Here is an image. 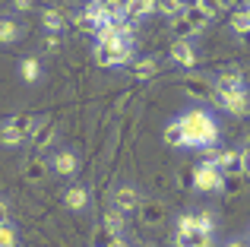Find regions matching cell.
<instances>
[{
	"label": "cell",
	"mask_w": 250,
	"mask_h": 247,
	"mask_svg": "<svg viewBox=\"0 0 250 247\" xmlns=\"http://www.w3.org/2000/svg\"><path fill=\"white\" fill-rule=\"evenodd\" d=\"M177 127L184 133V149H206L219 143V124L206 108H187L177 118Z\"/></svg>",
	"instance_id": "1"
},
{
	"label": "cell",
	"mask_w": 250,
	"mask_h": 247,
	"mask_svg": "<svg viewBox=\"0 0 250 247\" xmlns=\"http://www.w3.org/2000/svg\"><path fill=\"white\" fill-rule=\"evenodd\" d=\"M136 41H114V44H95V61L98 67H130L136 61Z\"/></svg>",
	"instance_id": "2"
},
{
	"label": "cell",
	"mask_w": 250,
	"mask_h": 247,
	"mask_svg": "<svg viewBox=\"0 0 250 247\" xmlns=\"http://www.w3.org/2000/svg\"><path fill=\"white\" fill-rule=\"evenodd\" d=\"M209 102H212L219 111L234 114V118H244V114H250V92H247V86L244 89H212Z\"/></svg>",
	"instance_id": "3"
},
{
	"label": "cell",
	"mask_w": 250,
	"mask_h": 247,
	"mask_svg": "<svg viewBox=\"0 0 250 247\" xmlns=\"http://www.w3.org/2000/svg\"><path fill=\"white\" fill-rule=\"evenodd\" d=\"M222 178H225V174L219 171V168H212V165H196L193 168V187L200 193H219L222 190Z\"/></svg>",
	"instance_id": "4"
},
{
	"label": "cell",
	"mask_w": 250,
	"mask_h": 247,
	"mask_svg": "<svg viewBox=\"0 0 250 247\" xmlns=\"http://www.w3.org/2000/svg\"><path fill=\"white\" fill-rule=\"evenodd\" d=\"M42 114H13V118L3 121V130H13V133H19L22 140L32 143V136H35V130L42 127Z\"/></svg>",
	"instance_id": "5"
},
{
	"label": "cell",
	"mask_w": 250,
	"mask_h": 247,
	"mask_svg": "<svg viewBox=\"0 0 250 247\" xmlns=\"http://www.w3.org/2000/svg\"><path fill=\"white\" fill-rule=\"evenodd\" d=\"M212 16H215V6L212 3H203V0H200V3H187V6H184V19H187L196 32L206 29V25L212 22Z\"/></svg>",
	"instance_id": "6"
},
{
	"label": "cell",
	"mask_w": 250,
	"mask_h": 247,
	"mask_svg": "<svg viewBox=\"0 0 250 247\" xmlns=\"http://www.w3.org/2000/svg\"><path fill=\"white\" fill-rule=\"evenodd\" d=\"M140 190H136L133 184H124V187H117L114 190V209L121 212V216H130V212H136L140 209Z\"/></svg>",
	"instance_id": "7"
},
{
	"label": "cell",
	"mask_w": 250,
	"mask_h": 247,
	"mask_svg": "<svg viewBox=\"0 0 250 247\" xmlns=\"http://www.w3.org/2000/svg\"><path fill=\"white\" fill-rule=\"evenodd\" d=\"M181 89L190 95V99H200V102H206L209 95H212V82L206 80V76H196V73H187L181 80Z\"/></svg>",
	"instance_id": "8"
},
{
	"label": "cell",
	"mask_w": 250,
	"mask_h": 247,
	"mask_svg": "<svg viewBox=\"0 0 250 247\" xmlns=\"http://www.w3.org/2000/svg\"><path fill=\"white\" fill-rule=\"evenodd\" d=\"M51 168H54L57 174H63V178H70V174L80 171V155H76L73 149H61V152H54V159H51Z\"/></svg>",
	"instance_id": "9"
},
{
	"label": "cell",
	"mask_w": 250,
	"mask_h": 247,
	"mask_svg": "<svg viewBox=\"0 0 250 247\" xmlns=\"http://www.w3.org/2000/svg\"><path fill=\"white\" fill-rule=\"evenodd\" d=\"M168 61L177 63V67H196V51H193V41H174L168 51Z\"/></svg>",
	"instance_id": "10"
},
{
	"label": "cell",
	"mask_w": 250,
	"mask_h": 247,
	"mask_svg": "<svg viewBox=\"0 0 250 247\" xmlns=\"http://www.w3.org/2000/svg\"><path fill=\"white\" fill-rule=\"evenodd\" d=\"M136 212H140V219L146 225H162V222H165V206H162L159 200H143Z\"/></svg>",
	"instance_id": "11"
},
{
	"label": "cell",
	"mask_w": 250,
	"mask_h": 247,
	"mask_svg": "<svg viewBox=\"0 0 250 247\" xmlns=\"http://www.w3.org/2000/svg\"><path fill=\"white\" fill-rule=\"evenodd\" d=\"M212 235L209 231H200V228H193V231H187V235H174V247H212Z\"/></svg>",
	"instance_id": "12"
},
{
	"label": "cell",
	"mask_w": 250,
	"mask_h": 247,
	"mask_svg": "<svg viewBox=\"0 0 250 247\" xmlns=\"http://www.w3.org/2000/svg\"><path fill=\"white\" fill-rule=\"evenodd\" d=\"M48 171H51V162H44L42 155L25 162V181H29V184H42V181L48 178Z\"/></svg>",
	"instance_id": "13"
},
{
	"label": "cell",
	"mask_w": 250,
	"mask_h": 247,
	"mask_svg": "<svg viewBox=\"0 0 250 247\" xmlns=\"http://www.w3.org/2000/svg\"><path fill=\"white\" fill-rule=\"evenodd\" d=\"M127 70H130V76H136V80H149V76H155L162 67H159L155 57H140V61H133Z\"/></svg>",
	"instance_id": "14"
},
{
	"label": "cell",
	"mask_w": 250,
	"mask_h": 247,
	"mask_svg": "<svg viewBox=\"0 0 250 247\" xmlns=\"http://www.w3.org/2000/svg\"><path fill=\"white\" fill-rule=\"evenodd\" d=\"M215 168H219L222 174H241V149H222Z\"/></svg>",
	"instance_id": "15"
},
{
	"label": "cell",
	"mask_w": 250,
	"mask_h": 247,
	"mask_svg": "<svg viewBox=\"0 0 250 247\" xmlns=\"http://www.w3.org/2000/svg\"><path fill=\"white\" fill-rule=\"evenodd\" d=\"M212 89H244V73H241V70H222V73L215 76Z\"/></svg>",
	"instance_id": "16"
},
{
	"label": "cell",
	"mask_w": 250,
	"mask_h": 247,
	"mask_svg": "<svg viewBox=\"0 0 250 247\" xmlns=\"http://www.w3.org/2000/svg\"><path fill=\"white\" fill-rule=\"evenodd\" d=\"M63 203H67V209L83 212L85 206H89V190H85V187H70V190L63 193Z\"/></svg>",
	"instance_id": "17"
},
{
	"label": "cell",
	"mask_w": 250,
	"mask_h": 247,
	"mask_svg": "<svg viewBox=\"0 0 250 247\" xmlns=\"http://www.w3.org/2000/svg\"><path fill=\"white\" fill-rule=\"evenodd\" d=\"M19 76H22L25 82H38L42 80V63H38L35 57H22V61H19Z\"/></svg>",
	"instance_id": "18"
},
{
	"label": "cell",
	"mask_w": 250,
	"mask_h": 247,
	"mask_svg": "<svg viewBox=\"0 0 250 247\" xmlns=\"http://www.w3.org/2000/svg\"><path fill=\"white\" fill-rule=\"evenodd\" d=\"M171 32H174V38H177V41H190L193 35H200V32H196L193 25L187 22V19H184V13H181V16H174V19H171Z\"/></svg>",
	"instance_id": "19"
},
{
	"label": "cell",
	"mask_w": 250,
	"mask_h": 247,
	"mask_svg": "<svg viewBox=\"0 0 250 247\" xmlns=\"http://www.w3.org/2000/svg\"><path fill=\"white\" fill-rule=\"evenodd\" d=\"M42 22H44V29H48V35H57V32L67 25V16H63L61 10H44L42 13Z\"/></svg>",
	"instance_id": "20"
},
{
	"label": "cell",
	"mask_w": 250,
	"mask_h": 247,
	"mask_svg": "<svg viewBox=\"0 0 250 247\" xmlns=\"http://www.w3.org/2000/svg\"><path fill=\"white\" fill-rule=\"evenodd\" d=\"M54 130H57V127H54V121L44 118V121H42V127H38V130H35V136H32V146H35V149H44L51 140H54Z\"/></svg>",
	"instance_id": "21"
},
{
	"label": "cell",
	"mask_w": 250,
	"mask_h": 247,
	"mask_svg": "<svg viewBox=\"0 0 250 247\" xmlns=\"http://www.w3.org/2000/svg\"><path fill=\"white\" fill-rule=\"evenodd\" d=\"M19 22L16 19H0V44H16L19 41Z\"/></svg>",
	"instance_id": "22"
},
{
	"label": "cell",
	"mask_w": 250,
	"mask_h": 247,
	"mask_svg": "<svg viewBox=\"0 0 250 247\" xmlns=\"http://www.w3.org/2000/svg\"><path fill=\"white\" fill-rule=\"evenodd\" d=\"M219 193H228V197L244 193V174H225V178H222V190Z\"/></svg>",
	"instance_id": "23"
},
{
	"label": "cell",
	"mask_w": 250,
	"mask_h": 247,
	"mask_svg": "<svg viewBox=\"0 0 250 247\" xmlns=\"http://www.w3.org/2000/svg\"><path fill=\"white\" fill-rule=\"evenodd\" d=\"M117 238H121V235H114V231H108L104 225H98V228L92 231V247H111Z\"/></svg>",
	"instance_id": "24"
},
{
	"label": "cell",
	"mask_w": 250,
	"mask_h": 247,
	"mask_svg": "<svg viewBox=\"0 0 250 247\" xmlns=\"http://www.w3.org/2000/svg\"><path fill=\"white\" fill-rule=\"evenodd\" d=\"M165 143H168V146H174V149L184 146V133H181V127H177V121H171L168 127H165Z\"/></svg>",
	"instance_id": "25"
},
{
	"label": "cell",
	"mask_w": 250,
	"mask_h": 247,
	"mask_svg": "<svg viewBox=\"0 0 250 247\" xmlns=\"http://www.w3.org/2000/svg\"><path fill=\"white\" fill-rule=\"evenodd\" d=\"M104 228H108V231H114V235H121V231H124V216H121V212H117V209H111V212H104Z\"/></svg>",
	"instance_id": "26"
},
{
	"label": "cell",
	"mask_w": 250,
	"mask_h": 247,
	"mask_svg": "<svg viewBox=\"0 0 250 247\" xmlns=\"http://www.w3.org/2000/svg\"><path fill=\"white\" fill-rule=\"evenodd\" d=\"M184 6H187V3H181V0H165V3H159V13H165L168 19H174V16L184 13Z\"/></svg>",
	"instance_id": "27"
},
{
	"label": "cell",
	"mask_w": 250,
	"mask_h": 247,
	"mask_svg": "<svg viewBox=\"0 0 250 247\" xmlns=\"http://www.w3.org/2000/svg\"><path fill=\"white\" fill-rule=\"evenodd\" d=\"M196 228V212H184L181 219H177V231L174 235H187V231Z\"/></svg>",
	"instance_id": "28"
},
{
	"label": "cell",
	"mask_w": 250,
	"mask_h": 247,
	"mask_svg": "<svg viewBox=\"0 0 250 247\" xmlns=\"http://www.w3.org/2000/svg\"><path fill=\"white\" fill-rule=\"evenodd\" d=\"M0 143H3L6 149H16V146H22V143H29V140H22L19 133H13V130H3V127H0Z\"/></svg>",
	"instance_id": "29"
},
{
	"label": "cell",
	"mask_w": 250,
	"mask_h": 247,
	"mask_svg": "<svg viewBox=\"0 0 250 247\" xmlns=\"http://www.w3.org/2000/svg\"><path fill=\"white\" fill-rule=\"evenodd\" d=\"M16 241H19V238H16V231H13V225H0V247H16Z\"/></svg>",
	"instance_id": "30"
},
{
	"label": "cell",
	"mask_w": 250,
	"mask_h": 247,
	"mask_svg": "<svg viewBox=\"0 0 250 247\" xmlns=\"http://www.w3.org/2000/svg\"><path fill=\"white\" fill-rule=\"evenodd\" d=\"M196 228H200V231H209V235H212V228H215V216H212V212H196Z\"/></svg>",
	"instance_id": "31"
},
{
	"label": "cell",
	"mask_w": 250,
	"mask_h": 247,
	"mask_svg": "<svg viewBox=\"0 0 250 247\" xmlns=\"http://www.w3.org/2000/svg\"><path fill=\"white\" fill-rule=\"evenodd\" d=\"M231 29L238 32V35H241V32H247L250 29V16H247V13H231Z\"/></svg>",
	"instance_id": "32"
},
{
	"label": "cell",
	"mask_w": 250,
	"mask_h": 247,
	"mask_svg": "<svg viewBox=\"0 0 250 247\" xmlns=\"http://www.w3.org/2000/svg\"><path fill=\"white\" fill-rule=\"evenodd\" d=\"M44 51H51V54H57L61 51V35H44Z\"/></svg>",
	"instance_id": "33"
},
{
	"label": "cell",
	"mask_w": 250,
	"mask_h": 247,
	"mask_svg": "<svg viewBox=\"0 0 250 247\" xmlns=\"http://www.w3.org/2000/svg\"><path fill=\"white\" fill-rule=\"evenodd\" d=\"M241 174L250 178V149H241Z\"/></svg>",
	"instance_id": "34"
},
{
	"label": "cell",
	"mask_w": 250,
	"mask_h": 247,
	"mask_svg": "<svg viewBox=\"0 0 250 247\" xmlns=\"http://www.w3.org/2000/svg\"><path fill=\"white\" fill-rule=\"evenodd\" d=\"M219 247H250L244 238H234V241H225V244H219Z\"/></svg>",
	"instance_id": "35"
},
{
	"label": "cell",
	"mask_w": 250,
	"mask_h": 247,
	"mask_svg": "<svg viewBox=\"0 0 250 247\" xmlns=\"http://www.w3.org/2000/svg\"><path fill=\"white\" fill-rule=\"evenodd\" d=\"M13 10L25 13V10H32V3H29V0H16V3H13Z\"/></svg>",
	"instance_id": "36"
},
{
	"label": "cell",
	"mask_w": 250,
	"mask_h": 247,
	"mask_svg": "<svg viewBox=\"0 0 250 247\" xmlns=\"http://www.w3.org/2000/svg\"><path fill=\"white\" fill-rule=\"evenodd\" d=\"M238 38H241V44H244V48H250V29H247V32H241Z\"/></svg>",
	"instance_id": "37"
},
{
	"label": "cell",
	"mask_w": 250,
	"mask_h": 247,
	"mask_svg": "<svg viewBox=\"0 0 250 247\" xmlns=\"http://www.w3.org/2000/svg\"><path fill=\"white\" fill-rule=\"evenodd\" d=\"M6 222V203H0V225Z\"/></svg>",
	"instance_id": "38"
},
{
	"label": "cell",
	"mask_w": 250,
	"mask_h": 247,
	"mask_svg": "<svg viewBox=\"0 0 250 247\" xmlns=\"http://www.w3.org/2000/svg\"><path fill=\"white\" fill-rule=\"evenodd\" d=\"M111 247H127V241H124V238H117V241L111 244Z\"/></svg>",
	"instance_id": "39"
},
{
	"label": "cell",
	"mask_w": 250,
	"mask_h": 247,
	"mask_svg": "<svg viewBox=\"0 0 250 247\" xmlns=\"http://www.w3.org/2000/svg\"><path fill=\"white\" fill-rule=\"evenodd\" d=\"M244 149H250V130H247V136H244Z\"/></svg>",
	"instance_id": "40"
},
{
	"label": "cell",
	"mask_w": 250,
	"mask_h": 247,
	"mask_svg": "<svg viewBox=\"0 0 250 247\" xmlns=\"http://www.w3.org/2000/svg\"><path fill=\"white\" fill-rule=\"evenodd\" d=\"M140 247H149V244H140Z\"/></svg>",
	"instance_id": "41"
}]
</instances>
